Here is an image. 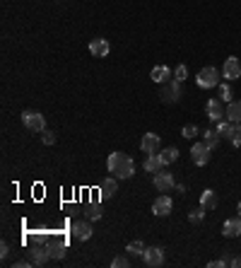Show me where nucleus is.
<instances>
[{"label":"nucleus","mask_w":241,"mask_h":268,"mask_svg":"<svg viewBox=\"0 0 241 268\" xmlns=\"http://www.w3.org/2000/svg\"><path fill=\"white\" fill-rule=\"evenodd\" d=\"M106 167L116 179H131L135 174V165L126 152H111L106 159Z\"/></svg>","instance_id":"1"},{"label":"nucleus","mask_w":241,"mask_h":268,"mask_svg":"<svg viewBox=\"0 0 241 268\" xmlns=\"http://www.w3.org/2000/svg\"><path fill=\"white\" fill-rule=\"evenodd\" d=\"M219 82H222V73H219L215 66L203 68V70H200V73L196 75V85H198V87H203V89L217 87Z\"/></svg>","instance_id":"2"},{"label":"nucleus","mask_w":241,"mask_h":268,"mask_svg":"<svg viewBox=\"0 0 241 268\" xmlns=\"http://www.w3.org/2000/svg\"><path fill=\"white\" fill-rule=\"evenodd\" d=\"M48 244H51V242H46L44 237H36V239H34V246H32V251H29V254H32V258H29L32 266H44L46 261L51 258Z\"/></svg>","instance_id":"3"},{"label":"nucleus","mask_w":241,"mask_h":268,"mask_svg":"<svg viewBox=\"0 0 241 268\" xmlns=\"http://www.w3.org/2000/svg\"><path fill=\"white\" fill-rule=\"evenodd\" d=\"M159 97H162L164 104H176V101L181 99V82L174 78L162 82V85H159Z\"/></svg>","instance_id":"4"},{"label":"nucleus","mask_w":241,"mask_h":268,"mask_svg":"<svg viewBox=\"0 0 241 268\" xmlns=\"http://www.w3.org/2000/svg\"><path fill=\"white\" fill-rule=\"evenodd\" d=\"M22 123H24V128L32 131V133H44L46 131V119L39 112H32V109L22 112Z\"/></svg>","instance_id":"5"},{"label":"nucleus","mask_w":241,"mask_h":268,"mask_svg":"<svg viewBox=\"0 0 241 268\" xmlns=\"http://www.w3.org/2000/svg\"><path fill=\"white\" fill-rule=\"evenodd\" d=\"M205 114H208V119L212 123H217V121H222V119H227V106H224V101L219 99V97H215V99L208 101Z\"/></svg>","instance_id":"6"},{"label":"nucleus","mask_w":241,"mask_h":268,"mask_svg":"<svg viewBox=\"0 0 241 268\" xmlns=\"http://www.w3.org/2000/svg\"><path fill=\"white\" fill-rule=\"evenodd\" d=\"M152 184H154V189L159 191V193H169V191L176 186V184H174V174H169V172H162V169L154 174Z\"/></svg>","instance_id":"7"},{"label":"nucleus","mask_w":241,"mask_h":268,"mask_svg":"<svg viewBox=\"0 0 241 268\" xmlns=\"http://www.w3.org/2000/svg\"><path fill=\"white\" fill-rule=\"evenodd\" d=\"M210 152H212V147H208L205 143H196V145L191 147V157H193V162H196L198 167H205L208 165Z\"/></svg>","instance_id":"8"},{"label":"nucleus","mask_w":241,"mask_h":268,"mask_svg":"<svg viewBox=\"0 0 241 268\" xmlns=\"http://www.w3.org/2000/svg\"><path fill=\"white\" fill-rule=\"evenodd\" d=\"M222 78H227V80H239L241 78V63L236 56H229L224 61V66H222Z\"/></svg>","instance_id":"9"},{"label":"nucleus","mask_w":241,"mask_h":268,"mask_svg":"<svg viewBox=\"0 0 241 268\" xmlns=\"http://www.w3.org/2000/svg\"><path fill=\"white\" fill-rule=\"evenodd\" d=\"M143 258H145V263L152 266V268L162 266V263H164V249H162V246H147Z\"/></svg>","instance_id":"10"},{"label":"nucleus","mask_w":241,"mask_h":268,"mask_svg":"<svg viewBox=\"0 0 241 268\" xmlns=\"http://www.w3.org/2000/svg\"><path fill=\"white\" fill-rule=\"evenodd\" d=\"M159 147H162V140H159V135L157 133H145L143 140H140V150H143L145 155H154V152H159Z\"/></svg>","instance_id":"11"},{"label":"nucleus","mask_w":241,"mask_h":268,"mask_svg":"<svg viewBox=\"0 0 241 268\" xmlns=\"http://www.w3.org/2000/svg\"><path fill=\"white\" fill-rule=\"evenodd\" d=\"M70 232H73L75 239L87 242L89 237H92V232H94V230H92V220H77V223H73V230H70Z\"/></svg>","instance_id":"12"},{"label":"nucleus","mask_w":241,"mask_h":268,"mask_svg":"<svg viewBox=\"0 0 241 268\" xmlns=\"http://www.w3.org/2000/svg\"><path fill=\"white\" fill-rule=\"evenodd\" d=\"M89 53H92L94 58H106L111 53V44L106 41V39L97 36V39H92V41H89Z\"/></svg>","instance_id":"13"},{"label":"nucleus","mask_w":241,"mask_h":268,"mask_svg":"<svg viewBox=\"0 0 241 268\" xmlns=\"http://www.w3.org/2000/svg\"><path fill=\"white\" fill-rule=\"evenodd\" d=\"M171 208H174V201H171L166 193H162L159 198H154V203H152V212L157 215V218H164V215H169V212H171Z\"/></svg>","instance_id":"14"},{"label":"nucleus","mask_w":241,"mask_h":268,"mask_svg":"<svg viewBox=\"0 0 241 268\" xmlns=\"http://www.w3.org/2000/svg\"><path fill=\"white\" fill-rule=\"evenodd\" d=\"M222 235L229 237V239H234V237L241 235V215H236V218H229V220H224V225H222Z\"/></svg>","instance_id":"15"},{"label":"nucleus","mask_w":241,"mask_h":268,"mask_svg":"<svg viewBox=\"0 0 241 268\" xmlns=\"http://www.w3.org/2000/svg\"><path fill=\"white\" fill-rule=\"evenodd\" d=\"M116 191H118V181H116V177L113 179H104L101 184H99V193H101V198L104 201H109V198H113L116 196Z\"/></svg>","instance_id":"16"},{"label":"nucleus","mask_w":241,"mask_h":268,"mask_svg":"<svg viewBox=\"0 0 241 268\" xmlns=\"http://www.w3.org/2000/svg\"><path fill=\"white\" fill-rule=\"evenodd\" d=\"M150 78H152V82L162 85V82H166V80L174 78V73L169 70V66H154V68H152V73H150Z\"/></svg>","instance_id":"17"},{"label":"nucleus","mask_w":241,"mask_h":268,"mask_svg":"<svg viewBox=\"0 0 241 268\" xmlns=\"http://www.w3.org/2000/svg\"><path fill=\"white\" fill-rule=\"evenodd\" d=\"M162 167H164V165H162V157H159V152H154V155H147V157H145L143 169L147 172V174H157V172H159Z\"/></svg>","instance_id":"18"},{"label":"nucleus","mask_w":241,"mask_h":268,"mask_svg":"<svg viewBox=\"0 0 241 268\" xmlns=\"http://www.w3.org/2000/svg\"><path fill=\"white\" fill-rule=\"evenodd\" d=\"M217 193H215V191L212 189H205L203 191V193H200V205H203V208H208V210H215V208H217Z\"/></svg>","instance_id":"19"},{"label":"nucleus","mask_w":241,"mask_h":268,"mask_svg":"<svg viewBox=\"0 0 241 268\" xmlns=\"http://www.w3.org/2000/svg\"><path fill=\"white\" fill-rule=\"evenodd\" d=\"M227 121L241 123V101H234V99H231L229 104H227Z\"/></svg>","instance_id":"20"},{"label":"nucleus","mask_w":241,"mask_h":268,"mask_svg":"<svg viewBox=\"0 0 241 268\" xmlns=\"http://www.w3.org/2000/svg\"><path fill=\"white\" fill-rule=\"evenodd\" d=\"M219 138H222V135H219L215 128H205V131H203V143L208 147H212V150L219 145Z\"/></svg>","instance_id":"21"},{"label":"nucleus","mask_w":241,"mask_h":268,"mask_svg":"<svg viewBox=\"0 0 241 268\" xmlns=\"http://www.w3.org/2000/svg\"><path fill=\"white\" fill-rule=\"evenodd\" d=\"M159 157H162V165H171V162H176V159H178V147H164V150H162V152H159Z\"/></svg>","instance_id":"22"},{"label":"nucleus","mask_w":241,"mask_h":268,"mask_svg":"<svg viewBox=\"0 0 241 268\" xmlns=\"http://www.w3.org/2000/svg\"><path fill=\"white\" fill-rule=\"evenodd\" d=\"M227 140H229L234 147H241V123H231V131L227 135Z\"/></svg>","instance_id":"23"},{"label":"nucleus","mask_w":241,"mask_h":268,"mask_svg":"<svg viewBox=\"0 0 241 268\" xmlns=\"http://www.w3.org/2000/svg\"><path fill=\"white\" fill-rule=\"evenodd\" d=\"M48 251H51V258H66V244L63 242H51Z\"/></svg>","instance_id":"24"},{"label":"nucleus","mask_w":241,"mask_h":268,"mask_svg":"<svg viewBox=\"0 0 241 268\" xmlns=\"http://www.w3.org/2000/svg\"><path fill=\"white\" fill-rule=\"evenodd\" d=\"M205 212H208V208H203V205H198L196 210H191V212H188V223L200 225V223H203V218H205Z\"/></svg>","instance_id":"25"},{"label":"nucleus","mask_w":241,"mask_h":268,"mask_svg":"<svg viewBox=\"0 0 241 268\" xmlns=\"http://www.w3.org/2000/svg\"><path fill=\"white\" fill-rule=\"evenodd\" d=\"M145 249H147V246H145L140 239H135V242H131V244L126 246V251H128V254H133V256H143Z\"/></svg>","instance_id":"26"},{"label":"nucleus","mask_w":241,"mask_h":268,"mask_svg":"<svg viewBox=\"0 0 241 268\" xmlns=\"http://www.w3.org/2000/svg\"><path fill=\"white\" fill-rule=\"evenodd\" d=\"M217 89H219V99H222V101H227V104H229V101H231V94H234L229 85H227V82H219V85H217Z\"/></svg>","instance_id":"27"},{"label":"nucleus","mask_w":241,"mask_h":268,"mask_svg":"<svg viewBox=\"0 0 241 268\" xmlns=\"http://www.w3.org/2000/svg\"><path fill=\"white\" fill-rule=\"evenodd\" d=\"M85 218H87V220H92V223H94V220H99V218H101V208H99L97 203L87 205V210H85Z\"/></svg>","instance_id":"28"},{"label":"nucleus","mask_w":241,"mask_h":268,"mask_svg":"<svg viewBox=\"0 0 241 268\" xmlns=\"http://www.w3.org/2000/svg\"><path fill=\"white\" fill-rule=\"evenodd\" d=\"M215 126H217L215 131H217V133L222 135V138H227V135H229V131H231V121H227V119H222V121H217Z\"/></svg>","instance_id":"29"},{"label":"nucleus","mask_w":241,"mask_h":268,"mask_svg":"<svg viewBox=\"0 0 241 268\" xmlns=\"http://www.w3.org/2000/svg\"><path fill=\"white\" fill-rule=\"evenodd\" d=\"M186 78H188V68H186V66H176V68H174V80L184 82Z\"/></svg>","instance_id":"30"},{"label":"nucleus","mask_w":241,"mask_h":268,"mask_svg":"<svg viewBox=\"0 0 241 268\" xmlns=\"http://www.w3.org/2000/svg\"><path fill=\"white\" fill-rule=\"evenodd\" d=\"M181 135H184L186 140L196 138V135H198V126H184V128H181Z\"/></svg>","instance_id":"31"},{"label":"nucleus","mask_w":241,"mask_h":268,"mask_svg":"<svg viewBox=\"0 0 241 268\" xmlns=\"http://www.w3.org/2000/svg\"><path fill=\"white\" fill-rule=\"evenodd\" d=\"M128 266H131V261H128L126 256H116L113 261H111V268H128Z\"/></svg>","instance_id":"32"},{"label":"nucleus","mask_w":241,"mask_h":268,"mask_svg":"<svg viewBox=\"0 0 241 268\" xmlns=\"http://www.w3.org/2000/svg\"><path fill=\"white\" fill-rule=\"evenodd\" d=\"M41 140H44V145H55V135H53V131H44Z\"/></svg>","instance_id":"33"},{"label":"nucleus","mask_w":241,"mask_h":268,"mask_svg":"<svg viewBox=\"0 0 241 268\" xmlns=\"http://www.w3.org/2000/svg\"><path fill=\"white\" fill-rule=\"evenodd\" d=\"M8 254H10V244L3 242V244H0V258H8Z\"/></svg>","instance_id":"34"},{"label":"nucleus","mask_w":241,"mask_h":268,"mask_svg":"<svg viewBox=\"0 0 241 268\" xmlns=\"http://www.w3.org/2000/svg\"><path fill=\"white\" fill-rule=\"evenodd\" d=\"M29 266H32V261H24V258L22 261H15V268H29Z\"/></svg>","instance_id":"35"},{"label":"nucleus","mask_w":241,"mask_h":268,"mask_svg":"<svg viewBox=\"0 0 241 268\" xmlns=\"http://www.w3.org/2000/svg\"><path fill=\"white\" fill-rule=\"evenodd\" d=\"M208 268H222V261L215 258V261H208Z\"/></svg>","instance_id":"36"},{"label":"nucleus","mask_w":241,"mask_h":268,"mask_svg":"<svg viewBox=\"0 0 241 268\" xmlns=\"http://www.w3.org/2000/svg\"><path fill=\"white\" fill-rule=\"evenodd\" d=\"M231 266H236V268H241V256H236L234 261H231Z\"/></svg>","instance_id":"37"},{"label":"nucleus","mask_w":241,"mask_h":268,"mask_svg":"<svg viewBox=\"0 0 241 268\" xmlns=\"http://www.w3.org/2000/svg\"><path fill=\"white\" fill-rule=\"evenodd\" d=\"M236 212H239V215H241V201H239V205H236Z\"/></svg>","instance_id":"38"}]
</instances>
